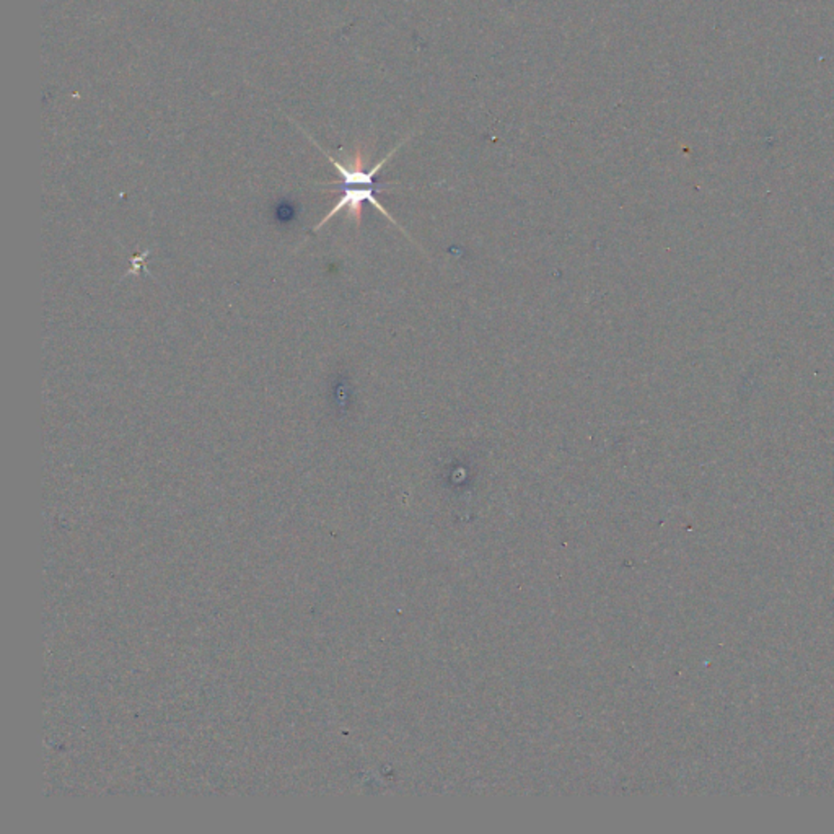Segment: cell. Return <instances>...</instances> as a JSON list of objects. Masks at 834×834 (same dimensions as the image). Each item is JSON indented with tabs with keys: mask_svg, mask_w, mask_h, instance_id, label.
<instances>
[{
	"mask_svg": "<svg viewBox=\"0 0 834 834\" xmlns=\"http://www.w3.org/2000/svg\"><path fill=\"white\" fill-rule=\"evenodd\" d=\"M341 188V197L337 199V203L335 204V207L328 212V215H325L321 219L320 224L315 227V232H318L321 228L326 225V222L336 217L339 212L343 209H346L347 217L353 219L355 222V225L359 227L361 222H362V211H363V203H371L375 209H379L385 217H387L390 222H393L395 225H398L397 220L393 219L390 215V212L379 203V199L375 197V193L377 191H381L383 185L379 186H369V185H335ZM399 227V225H398Z\"/></svg>",
	"mask_w": 834,
	"mask_h": 834,
	"instance_id": "obj_1",
	"label": "cell"
}]
</instances>
